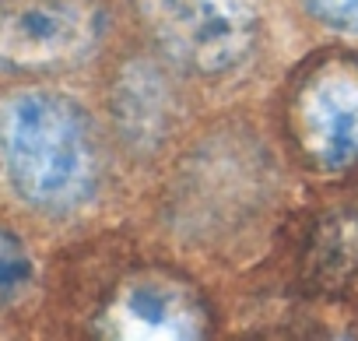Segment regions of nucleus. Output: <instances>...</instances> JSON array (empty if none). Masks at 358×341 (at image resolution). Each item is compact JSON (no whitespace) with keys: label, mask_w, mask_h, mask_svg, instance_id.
I'll return each instance as SVG.
<instances>
[{"label":"nucleus","mask_w":358,"mask_h":341,"mask_svg":"<svg viewBox=\"0 0 358 341\" xmlns=\"http://www.w3.org/2000/svg\"><path fill=\"white\" fill-rule=\"evenodd\" d=\"M0 144L15 190L43 211H74L99 180L88 116L64 95L18 92L0 106Z\"/></svg>","instance_id":"f257e3e1"},{"label":"nucleus","mask_w":358,"mask_h":341,"mask_svg":"<svg viewBox=\"0 0 358 341\" xmlns=\"http://www.w3.org/2000/svg\"><path fill=\"white\" fill-rule=\"evenodd\" d=\"M99 0H8L0 8V71L74 67L99 46Z\"/></svg>","instance_id":"f03ea898"},{"label":"nucleus","mask_w":358,"mask_h":341,"mask_svg":"<svg viewBox=\"0 0 358 341\" xmlns=\"http://www.w3.org/2000/svg\"><path fill=\"white\" fill-rule=\"evenodd\" d=\"M137 8L176 60L204 74L236 67L253 43V15L239 0H137Z\"/></svg>","instance_id":"7ed1b4c3"},{"label":"nucleus","mask_w":358,"mask_h":341,"mask_svg":"<svg viewBox=\"0 0 358 341\" xmlns=\"http://www.w3.org/2000/svg\"><path fill=\"white\" fill-rule=\"evenodd\" d=\"M302 141L327 169H344L358 158V71L327 67L299 99Z\"/></svg>","instance_id":"20e7f679"},{"label":"nucleus","mask_w":358,"mask_h":341,"mask_svg":"<svg viewBox=\"0 0 358 341\" xmlns=\"http://www.w3.org/2000/svg\"><path fill=\"white\" fill-rule=\"evenodd\" d=\"M116 330L127 337H194L201 334L197 302L176 285L165 281H137L130 285L116 309Z\"/></svg>","instance_id":"39448f33"},{"label":"nucleus","mask_w":358,"mask_h":341,"mask_svg":"<svg viewBox=\"0 0 358 341\" xmlns=\"http://www.w3.org/2000/svg\"><path fill=\"white\" fill-rule=\"evenodd\" d=\"M165 99L169 88L162 85V78L155 74V67L148 64H134L127 67L120 88H116V109L123 127L134 137H151L162 130V116H165Z\"/></svg>","instance_id":"423d86ee"},{"label":"nucleus","mask_w":358,"mask_h":341,"mask_svg":"<svg viewBox=\"0 0 358 341\" xmlns=\"http://www.w3.org/2000/svg\"><path fill=\"white\" fill-rule=\"evenodd\" d=\"M32 281V260L29 253L15 243V236L0 232V306L15 302L25 285Z\"/></svg>","instance_id":"0eeeda50"},{"label":"nucleus","mask_w":358,"mask_h":341,"mask_svg":"<svg viewBox=\"0 0 358 341\" xmlns=\"http://www.w3.org/2000/svg\"><path fill=\"white\" fill-rule=\"evenodd\" d=\"M306 8L327 29L358 36V0H306Z\"/></svg>","instance_id":"6e6552de"}]
</instances>
